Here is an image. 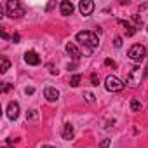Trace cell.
<instances>
[{"label": "cell", "instance_id": "cell-27", "mask_svg": "<svg viewBox=\"0 0 148 148\" xmlns=\"http://www.w3.org/2000/svg\"><path fill=\"white\" fill-rule=\"evenodd\" d=\"M145 75H148V63H146V68H145Z\"/></svg>", "mask_w": 148, "mask_h": 148}, {"label": "cell", "instance_id": "cell-2", "mask_svg": "<svg viewBox=\"0 0 148 148\" xmlns=\"http://www.w3.org/2000/svg\"><path fill=\"white\" fill-rule=\"evenodd\" d=\"M143 75H145V71H141V68H139L138 64H134V66L131 68V71H129V75H127V84H129V87H138V86L141 84Z\"/></svg>", "mask_w": 148, "mask_h": 148}, {"label": "cell", "instance_id": "cell-10", "mask_svg": "<svg viewBox=\"0 0 148 148\" xmlns=\"http://www.w3.org/2000/svg\"><path fill=\"white\" fill-rule=\"evenodd\" d=\"M73 9H75V7H73V4L70 2V0H63V2H61V14L63 16H70L73 12Z\"/></svg>", "mask_w": 148, "mask_h": 148}, {"label": "cell", "instance_id": "cell-19", "mask_svg": "<svg viewBox=\"0 0 148 148\" xmlns=\"http://www.w3.org/2000/svg\"><path fill=\"white\" fill-rule=\"evenodd\" d=\"M84 96H86V101H87V103H94V94H91V92H86Z\"/></svg>", "mask_w": 148, "mask_h": 148}, {"label": "cell", "instance_id": "cell-26", "mask_svg": "<svg viewBox=\"0 0 148 148\" xmlns=\"http://www.w3.org/2000/svg\"><path fill=\"white\" fill-rule=\"evenodd\" d=\"M28 117H30V119H35V117H37V113H35V110H30V113H28Z\"/></svg>", "mask_w": 148, "mask_h": 148}, {"label": "cell", "instance_id": "cell-11", "mask_svg": "<svg viewBox=\"0 0 148 148\" xmlns=\"http://www.w3.org/2000/svg\"><path fill=\"white\" fill-rule=\"evenodd\" d=\"M73 136H75V129H73L71 124H64L63 127V139H73Z\"/></svg>", "mask_w": 148, "mask_h": 148}, {"label": "cell", "instance_id": "cell-15", "mask_svg": "<svg viewBox=\"0 0 148 148\" xmlns=\"http://www.w3.org/2000/svg\"><path fill=\"white\" fill-rule=\"evenodd\" d=\"M80 80H82V77H80V75H73V77H71V80H70L71 87H77V86L80 84Z\"/></svg>", "mask_w": 148, "mask_h": 148}, {"label": "cell", "instance_id": "cell-3", "mask_svg": "<svg viewBox=\"0 0 148 148\" xmlns=\"http://www.w3.org/2000/svg\"><path fill=\"white\" fill-rule=\"evenodd\" d=\"M23 14H25V9H23V5L18 2V0H9L7 2V16L12 18V19H18Z\"/></svg>", "mask_w": 148, "mask_h": 148}, {"label": "cell", "instance_id": "cell-6", "mask_svg": "<svg viewBox=\"0 0 148 148\" xmlns=\"http://www.w3.org/2000/svg\"><path fill=\"white\" fill-rule=\"evenodd\" d=\"M79 11H80L84 16L92 14V11H94V2H91V0H82V2L79 4Z\"/></svg>", "mask_w": 148, "mask_h": 148}, {"label": "cell", "instance_id": "cell-17", "mask_svg": "<svg viewBox=\"0 0 148 148\" xmlns=\"http://www.w3.org/2000/svg\"><path fill=\"white\" fill-rule=\"evenodd\" d=\"M91 82H92V86H98L99 84V77L96 75V73H92V75H91Z\"/></svg>", "mask_w": 148, "mask_h": 148}, {"label": "cell", "instance_id": "cell-1", "mask_svg": "<svg viewBox=\"0 0 148 148\" xmlns=\"http://www.w3.org/2000/svg\"><path fill=\"white\" fill-rule=\"evenodd\" d=\"M77 42L80 44V45H84V47H87V52H91L92 49H96L98 47V44H99V40H98V37H96V33H92V32H79L77 33Z\"/></svg>", "mask_w": 148, "mask_h": 148}, {"label": "cell", "instance_id": "cell-14", "mask_svg": "<svg viewBox=\"0 0 148 148\" xmlns=\"http://www.w3.org/2000/svg\"><path fill=\"white\" fill-rule=\"evenodd\" d=\"M131 110L132 112H139L141 110V103L138 99H131Z\"/></svg>", "mask_w": 148, "mask_h": 148}, {"label": "cell", "instance_id": "cell-29", "mask_svg": "<svg viewBox=\"0 0 148 148\" xmlns=\"http://www.w3.org/2000/svg\"><path fill=\"white\" fill-rule=\"evenodd\" d=\"M44 148H52V146H44Z\"/></svg>", "mask_w": 148, "mask_h": 148}, {"label": "cell", "instance_id": "cell-13", "mask_svg": "<svg viewBox=\"0 0 148 148\" xmlns=\"http://www.w3.org/2000/svg\"><path fill=\"white\" fill-rule=\"evenodd\" d=\"M119 25H122V26L125 28V35H127V37H132V35L136 33V28H134L132 25H129L127 21H119Z\"/></svg>", "mask_w": 148, "mask_h": 148}, {"label": "cell", "instance_id": "cell-5", "mask_svg": "<svg viewBox=\"0 0 148 148\" xmlns=\"http://www.w3.org/2000/svg\"><path fill=\"white\" fill-rule=\"evenodd\" d=\"M124 87H125L124 82H122L120 79H117L115 75H108V77H106V89H108V91H112V92H120Z\"/></svg>", "mask_w": 148, "mask_h": 148}, {"label": "cell", "instance_id": "cell-7", "mask_svg": "<svg viewBox=\"0 0 148 148\" xmlns=\"http://www.w3.org/2000/svg\"><path fill=\"white\" fill-rule=\"evenodd\" d=\"M7 117H9L11 120H16V119L19 117V105H18L16 101H11V103L7 105Z\"/></svg>", "mask_w": 148, "mask_h": 148}, {"label": "cell", "instance_id": "cell-23", "mask_svg": "<svg viewBox=\"0 0 148 148\" xmlns=\"http://www.w3.org/2000/svg\"><path fill=\"white\" fill-rule=\"evenodd\" d=\"M11 89H12V86H11L9 82H5V84H4V92H9Z\"/></svg>", "mask_w": 148, "mask_h": 148}, {"label": "cell", "instance_id": "cell-9", "mask_svg": "<svg viewBox=\"0 0 148 148\" xmlns=\"http://www.w3.org/2000/svg\"><path fill=\"white\" fill-rule=\"evenodd\" d=\"M44 96H45V99H47V101L54 103V101H58V98H59V92H58L54 87H45V91H44Z\"/></svg>", "mask_w": 148, "mask_h": 148}, {"label": "cell", "instance_id": "cell-12", "mask_svg": "<svg viewBox=\"0 0 148 148\" xmlns=\"http://www.w3.org/2000/svg\"><path fill=\"white\" fill-rule=\"evenodd\" d=\"M66 52H68L73 59H75V61L80 58V51L75 47V44H71V42H70V44H66Z\"/></svg>", "mask_w": 148, "mask_h": 148}, {"label": "cell", "instance_id": "cell-16", "mask_svg": "<svg viewBox=\"0 0 148 148\" xmlns=\"http://www.w3.org/2000/svg\"><path fill=\"white\" fill-rule=\"evenodd\" d=\"M9 66H11V63H9V59L4 56V58H2V70H0V71H2V73H5V71L9 70Z\"/></svg>", "mask_w": 148, "mask_h": 148}, {"label": "cell", "instance_id": "cell-22", "mask_svg": "<svg viewBox=\"0 0 148 148\" xmlns=\"http://www.w3.org/2000/svg\"><path fill=\"white\" fill-rule=\"evenodd\" d=\"M108 146H110V139H103L99 145V148H108Z\"/></svg>", "mask_w": 148, "mask_h": 148}, {"label": "cell", "instance_id": "cell-21", "mask_svg": "<svg viewBox=\"0 0 148 148\" xmlns=\"http://www.w3.org/2000/svg\"><path fill=\"white\" fill-rule=\"evenodd\" d=\"M113 45H115V47H120V45H122V38H120V37H115Z\"/></svg>", "mask_w": 148, "mask_h": 148}, {"label": "cell", "instance_id": "cell-24", "mask_svg": "<svg viewBox=\"0 0 148 148\" xmlns=\"http://www.w3.org/2000/svg\"><path fill=\"white\" fill-rule=\"evenodd\" d=\"M19 38H21V37H19V33H14V35H12V42H14V44H18V42H19Z\"/></svg>", "mask_w": 148, "mask_h": 148}, {"label": "cell", "instance_id": "cell-4", "mask_svg": "<svg viewBox=\"0 0 148 148\" xmlns=\"http://www.w3.org/2000/svg\"><path fill=\"white\" fill-rule=\"evenodd\" d=\"M127 56L132 59V61H136V63H141L143 59H145V56H146V49H145V45H139V44H134L131 49H129V52H127Z\"/></svg>", "mask_w": 148, "mask_h": 148}, {"label": "cell", "instance_id": "cell-20", "mask_svg": "<svg viewBox=\"0 0 148 148\" xmlns=\"http://www.w3.org/2000/svg\"><path fill=\"white\" fill-rule=\"evenodd\" d=\"M105 64H106V66H112V68H117V64H115V61H113V59H108V58L105 59Z\"/></svg>", "mask_w": 148, "mask_h": 148}, {"label": "cell", "instance_id": "cell-25", "mask_svg": "<svg viewBox=\"0 0 148 148\" xmlns=\"http://www.w3.org/2000/svg\"><path fill=\"white\" fill-rule=\"evenodd\" d=\"M25 92H26V94H33V92H35V89H33V87H26V91H25Z\"/></svg>", "mask_w": 148, "mask_h": 148}, {"label": "cell", "instance_id": "cell-8", "mask_svg": "<svg viewBox=\"0 0 148 148\" xmlns=\"http://www.w3.org/2000/svg\"><path fill=\"white\" fill-rule=\"evenodd\" d=\"M25 61H26L28 64H32V66H37V64H40V56H38L35 51H26Z\"/></svg>", "mask_w": 148, "mask_h": 148}, {"label": "cell", "instance_id": "cell-18", "mask_svg": "<svg viewBox=\"0 0 148 148\" xmlns=\"http://www.w3.org/2000/svg\"><path fill=\"white\" fill-rule=\"evenodd\" d=\"M131 19H132V21H134V23H136V25H138V26H139V25H141V23H143V21H141V18H139V16H138V14H132V16H131Z\"/></svg>", "mask_w": 148, "mask_h": 148}, {"label": "cell", "instance_id": "cell-28", "mask_svg": "<svg viewBox=\"0 0 148 148\" xmlns=\"http://www.w3.org/2000/svg\"><path fill=\"white\" fill-rule=\"evenodd\" d=\"M4 148H12V146H4Z\"/></svg>", "mask_w": 148, "mask_h": 148}]
</instances>
